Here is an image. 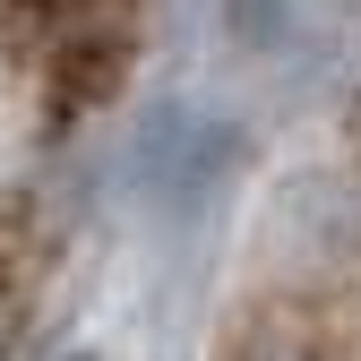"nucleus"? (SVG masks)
<instances>
[{
  "label": "nucleus",
  "mask_w": 361,
  "mask_h": 361,
  "mask_svg": "<svg viewBox=\"0 0 361 361\" xmlns=\"http://www.w3.org/2000/svg\"><path fill=\"white\" fill-rule=\"evenodd\" d=\"M224 361H361V112L293 164Z\"/></svg>",
  "instance_id": "2"
},
{
  "label": "nucleus",
  "mask_w": 361,
  "mask_h": 361,
  "mask_svg": "<svg viewBox=\"0 0 361 361\" xmlns=\"http://www.w3.org/2000/svg\"><path fill=\"white\" fill-rule=\"evenodd\" d=\"M155 0H0V310L18 301L61 164L112 112Z\"/></svg>",
  "instance_id": "1"
}]
</instances>
